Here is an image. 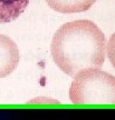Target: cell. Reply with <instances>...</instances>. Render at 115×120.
<instances>
[{"label":"cell","mask_w":115,"mask_h":120,"mask_svg":"<svg viewBox=\"0 0 115 120\" xmlns=\"http://www.w3.org/2000/svg\"><path fill=\"white\" fill-rule=\"evenodd\" d=\"M106 49L105 36L90 20L63 25L55 32L50 45L55 64L70 77L86 69H101Z\"/></svg>","instance_id":"cell-1"},{"label":"cell","mask_w":115,"mask_h":120,"mask_svg":"<svg viewBox=\"0 0 115 120\" xmlns=\"http://www.w3.org/2000/svg\"><path fill=\"white\" fill-rule=\"evenodd\" d=\"M69 99L76 105H115V77L99 69H86L75 76Z\"/></svg>","instance_id":"cell-2"},{"label":"cell","mask_w":115,"mask_h":120,"mask_svg":"<svg viewBox=\"0 0 115 120\" xmlns=\"http://www.w3.org/2000/svg\"><path fill=\"white\" fill-rule=\"evenodd\" d=\"M19 60L20 53L16 42L7 36L0 34V78L11 75Z\"/></svg>","instance_id":"cell-3"},{"label":"cell","mask_w":115,"mask_h":120,"mask_svg":"<svg viewBox=\"0 0 115 120\" xmlns=\"http://www.w3.org/2000/svg\"><path fill=\"white\" fill-rule=\"evenodd\" d=\"M96 0H46L53 10L62 13H76L87 11Z\"/></svg>","instance_id":"cell-4"},{"label":"cell","mask_w":115,"mask_h":120,"mask_svg":"<svg viewBox=\"0 0 115 120\" xmlns=\"http://www.w3.org/2000/svg\"><path fill=\"white\" fill-rule=\"evenodd\" d=\"M30 0H0V23L17 19L28 7Z\"/></svg>","instance_id":"cell-5"},{"label":"cell","mask_w":115,"mask_h":120,"mask_svg":"<svg viewBox=\"0 0 115 120\" xmlns=\"http://www.w3.org/2000/svg\"><path fill=\"white\" fill-rule=\"evenodd\" d=\"M107 56L108 59L111 61L112 66L115 68V34H112V37L110 38V41L107 42Z\"/></svg>","instance_id":"cell-6"}]
</instances>
